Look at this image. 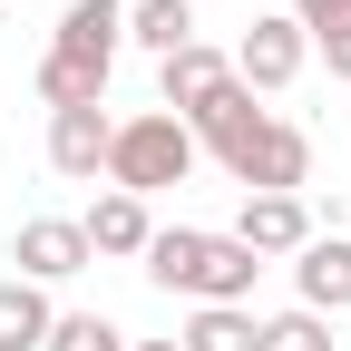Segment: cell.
<instances>
[{
    "label": "cell",
    "instance_id": "cell-1",
    "mask_svg": "<svg viewBox=\"0 0 351 351\" xmlns=\"http://www.w3.org/2000/svg\"><path fill=\"white\" fill-rule=\"evenodd\" d=\"M195 147L225 166L244 195H302L313 186V137H302L293 117L254 108V88H225V98L195 117Z\"/></svg>",
    "mask_w": 351,
    "mask_h": 351
},
{
    "label": "cell",
    "instance_id": "cell-2",
    "mask_svg": "<svg viewBox=\"0 0 351 351\" xmlns=\"http://www.w3.org/2000/svg\"><path fill=\"white\" fill-rule=\"evenodd\" d=\"M254 274H263V254H244L234 234H205V225H156V244H147V283L186 293V302H244Z\"/></svg>",
    "mask_w": 351,
    "mask_h": 351
},
{
    "label": "cell",
    "instance_id": "cell-3",
    "mask_svg": "<svg viewBox=\"0 0 351 351\" xmlns=\"http://www.w3.org/2000/svg\"><path fill=\"white\" fill-rule=\"evenodd\" d=\"M195 127L186 117H166V108H137V117H117V147H108V186L117 195H166V186H186L195 176Z\"/></svg>",
    "mask_w": 351,
    "mask_h": 351
},
{
    "label": "cell",
    "instance_id": "cell-4",
    "mask_svg": "<svg viewBox=\"0 0 351 351\" xmlns=\"http://www.w3.org/2000/svg\"><path fill=\"white\" fill-rule=\"evenodd\" d=\"M302 69H313V39H302V20H293V10L244 20V39H234V78L254 88V98H283Z\"/></svg>",
    "mask_w": 351,
    "mask_h": 351
},
{
    "label": "cell",
    "instance_id": "cell-5",
    "mask_svg": "<svg viewBox=\"0 0 351 351\" xmlns=\"http://www.w3.org/2000/svg\"><path fill=\"white\" fill-rule=\"evenodd\" d=\"M225 88H244V78H234V49H215V39H195V49H176V59H156V108L186 117V127L225 98Z\"/></svg>",
    "mask_w": 351,
    "mask_h": 351
},
{
    "label": "cell",
    "instance_id": "cell-6",
    "mask_svg": "<svg viewBox=\"0 0 351 351\" xmlns=\"http://www.w3.org/2000/svg\"><path fill=\"white\" fill-rule=\"evenodd\" d=\"M10 263H20V283H39V293H49V283L88 274L98 254H88V225H78V215H29V225L10 234Z\"/></svg>",
    "mask_w": 351,
    "mask_h": 351
},
{
    "label": "cell",
    "instance_id": "cell-7",
    "mask_svg": "<svg viewBox=\"0 0 351 351\" xmlns=\"http://www.w3.org/2000/svg\"><path fill=\"white\" fill-rule=\"evenodd\" d=\"M293 302H302V313H322V322L351 313V234H341V225H322L313 244L293 254Z\"/></svg>",
    "mask_w": 351,
    "mask_h": 351
},
{
    "label": "cell",
    "instance_id": "cell-8",
    "mask_svg": "<svg viewBox=\"0 0 351 351\" xmlns=\"http://www.w3.org/2000/svg\"><path fill=\"white\" fill-rule=\"evenodd\" d=\"M313 234H322V215L302 205V195H244V215H234V244L263 254V263H274V254H302Z\"/></svg>",
    "mask_w": 351,
    "mask_h": 351
},
{
    "label": "cell",
    "instance_id": "cell-9",
    "mask_svg": "<svg viewBox=\"0 0 351 351\" xmlns=\"http://www.w3.org/2000/svg\"><path fill=\"white\" fill-rule=\"evenodd\" d=\"M108 147H117V117L108 108H59L49 117V166L69 176V186H98V176H108Z\"/></svg>",
    "mask_w": 351,
    "mask_h": 351
},
{
    "label": "cell",
    "instance_id": "cell-10",
    "mask_svg": "<svg viewBox=\"0 0 351 351\" xmlns=\"http://www.w3.org/2000/svg\"><path fill=\"white\" fill-rule=\"evenodd\" d=\"M49 49H59V59H88V69H117V49H127V0H69Z\"/></svg>",
    "mask_w": 351,
    "mask_h": 351
},
{
    "label": "cell",
    "instance_id": "cell-11",
    "mask_svg": "<svg viewBox=\"0 0 351 351\" xmlns=\"http://www.w3.org/2000/svg\"><path fill=\"white\" fill-rule=\"evenodd\" d=\"M78 225H88V254H108V263H147V244H156V215H147V195H117V186L88 205Z\"/></svg>",
    "mask_w": 351,
    "mask_h": 351
},
{
    "label": "cell",
    "instance_id": "cell-12",
    "mask_svg": "<svg viewBox=\"0 0 351 351\" xmlns=\"http://www.w3.org/2000/svg\"><path fill=\"white\" fill-rule=\"evenodd\" d=\"M263 322H254V302H195L186 332H176V351H254Z\"/></svg>",
    "mask_w": 351,
    "mask_h": 351
},
{
    "label": "cell",
    "instance_id": "cell-13",
    "mask_svg": "<svg viewBox=\"0 0 351 351\" xmlns=\"http://www.w3.org/2000/svg\"><path fill=\"white\" fill-rule=\"evenodd\" d=\"M127 39H137L147 59L195 49V0H127Z\"/></svg>",
    "mask_w": 351,
    "mask_h": 351
},
{
    "label": "cell",
    "instance_id": "cell-14",
    "mask_svg": "<svg viewBox=\"0 0 351 351\" xmlns=\"http://www.w3.org/2000/svg\"><path fill=\"white\" fill-rule=\"evenodd\" d=\"M49 322H59V302L39 293V283H0V351H49Z\"/></svg>",
    "mask_w": 351,
    "mask_h": 351
},
{
    "label": "cell",
    "instance_id": "cell-15",
    "mask_svg": "<svg viewBox=\"0 0 351 351\" xmlns=\"http://www.w3.org/2000/svg\"><path fill=\"white\" fill-rule=\"evenodd\" d=\"M39 98H49V117L59 108H108V69H88V59H39Z\"/></svg>",
    "mask_w": 351,
    "mask_h": 351
},
{
    "label": "cell",
    "instance_id": "cell-16",
    "mask_svg": "<svg viewBox=\"0 0 351 351\" xmlns=\"http://www.w3.org/2000/svg\"><path fill=\"white\" fill-rule=\"evenodd\" d=\"M254 351H332V322L293 302V313H274V322H263V341H254Z\"/></svg>",
    "mask_w": 351,
    "mask_h": 351
},
{
    "label": "cell",
    "instance_id": "cell-17",
    "mask_svg": "<svg viewBox=\"0 0 351 351\" xmlns=\"http://www.w3.org/2000/svg\"><path fill=\"white\" fill-rule=\"evenodd\" d=\"M49 351H127V332L108 313H59L49 322Z\"/></svg>",
    "mask_w": 351,
    "mask_h": 351
},
{
    "label": "cell",
    "instance_id": "cell-18",
    "mask_svg": "<svg viewBox=\"0 0 351 351\" xmlns=\"http://www.w3.org/2000/svg\"><path fill=\"white\" fill-rule=\"evenodd\" d=\"M293 20H302V39H341L351 29V0H293Z\"/></svg>",
    "mask_w": 351,
    "mask_h": 351
},
{
    "label": "cell",
    "instance_id": "cell-19",
    "mask_svg": "<svg viewBox=\"0 0 351 351\" xmlns=\"http://www.w3.org/2000/svg\"><path fill=\"white\" fill-rule=\"evenodd\" d=\"M313 59H322L332 78H351V29H341V39H313Z\"/></svg>",
    "mask_w": 351,
    "mask_h": 351
},
{
    "label": "cell",
    "instance_id": "cell-20",
    "mask_svg": "<svg viewBox=\"0 0 351 351\" xmlns=\"http://www.w3.org/2000/svg\"><path fill=\"white\" fill-rule=\"evenodd\" d=\"M127 351H176V341H127Z\"/></svg>",
    "mask_w": 351,
    "mask_h": 351
}]
</instances>
